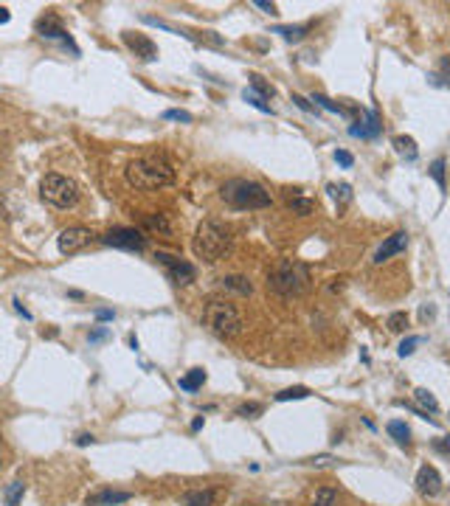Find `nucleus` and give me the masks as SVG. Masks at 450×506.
Listing matches in <instances>:
<instances>
[{
  "label": "nucleus",
  "mask_w": 450,
  "mask_h": 506,
  "mask_svg": "<svg viewBox=\"0 0 450 506\" xmlns=\"http://www.w3.org/2000/svg\"><path fill=\"white\" fill-rule=\"evenodd\" d=\"M40 197L48 202V206H54V209H73L79 202V197H82V191H79V183L73 177L51 172L40 183Z\"/></svg>",
  "instance_id": "obj_6"
},
{
  "label": "nucleus",
  "mask_w": 450,
  "mask_h": 506,
  "mask_svg": "<svg viewBox=\"0 0 450 506\" xmlns=\"http://www.w3.org/2000/svg\"><path fill=\"white\" fill-rule=\"evenodd\" d=\"M164 119H169V121H183V124H189V121H191V113H186V110H166V113H164Z\"/></svg>",
  "instance_id": "obj_37"
},
{
  "label": "nucleus",
  "mask_w": 450,
  "mask_h": 506,
  "mask_svg": "<svg viewBox=\"0 0 450 506\" xmlns=\"http://www.w3.org/2000/svg\"><path fill=\"white\" fill-rule=\"evenodd\" d=\"M93 242V231L85 228V225H73V228H65L59 237H57V248L62 253H79L82 248H87Z\"/></svg>",
  "instance_id": "obj_9"
},
{
  "label": "nucleus",
  "mask_w": 450,
  "mask_h": 506,
  "mask_svg": "<svg viewBox=\"0 0 450 506\" xmlns=\"http://www.w3.org/2000/svg\"><path fill=\"white\" fill-rule=\"evenodd\" d=\"M254 6L262 9V12H268V15H276V3H268V0H254Z\"/></svg>",
  "instance_id": "obj_40"
},
{
  "label": "nucleus",
  "mask_w": 450,
  "mask_h": 506,
  "mask_svg": "<svg viewBox=\"0 0 450 506\" xmlns=\"http://www.w3.org/2000/svg\"><path fill=\"white\" fill-rule=\"evenodd\" d=\"M245 101H248V105H254L256 110H262V113H273V110H270V105H265V98H262V96H256L254 90H245Z\"/></svg>",
  "instance_id": "obj_34"
},
{
  "label": "nucleus",
  "mask_w": 450,
  "mask_h": 506,
  "mask_svg": "<svg viewBox=\"0 0 450 506\" xmlns=\"http://www.w3.org/2000/svg\"><path fill=\"white\" fill-rule=\"evenodd\" d=\"M335 163H341L344 169H352L355 158H352V152H347V149H335Z\"/></svg>",
  "instance_id": "obj_36"
},
{
  "label": "nucleus",
  "mask_w": 450,
  "mask_h": 506,
  "mask_svg": "<svg viewBox=\"0 0 450 506\" xmlns=\"http://www.w3.org/2000/svg\"><path fill=\"white\" fill-rule=\"evenodd\" d=\"M219 197L228 202L237 211H248V209H268L270 206V191H265V186H259L256 180H245V177H234L228 183H222Z\"/></svg>",
  "instance_id": "obj_3"
},
{
  "label": "nucleus",
  "mask_w": 450,
  "mask_h": 506,
  "mask_svg": "<svg viewBox=\"0 0 450 506\" xmlns=\"http://www.w3.org/2000/svg\"><path fill=\"white\" fill-rule=\"evenodd\" d=\"M312 101H315L318 107H324V110L335 113V116H349V110H347L344 105H335V101H332V98H326L324 93H315V96H312Z\"/></svg>",
  "instance_id": "obj_25"
},
{
  "label": "nucleus",
  "mask_w": 450,
  "mask_h": 506,
  "mask_svg": "<svg viewBox=\"0 0 450 506\" xmlns=\"http://www.w3.org/2000/svg\"><path fill=\"white\" fill-rule=\"evenodd\" d=\"M394 149H397V155H402L405 161H416V155H419V149H416V141L411 138V135H397L394 141Z\"/></svg>",
  "instance_id": "obj_18"
},
{
  "label": "nucleus",
  "mask_w": 450,
  "mask_h": 506,
  "mask_svg": "<svg viewBox=\"0 0 450 506\" xmlns=\"http://www.w3.org/2000/svg\"><path fill=\"white\" fill-rule=\"evenodd\" d=\"M439 70H442V76H444V82L450 84V59H442V65H439Z\"/></svg>",
  "instance_id": "obj_43"
},
{
  "label": "nucleus",
  "mask_w": 450,
  "mask_h": 506,
  "mask_svg": "<svg viewBox=\"0 0 450 506\" xmlns=\"http://www.w3.org/2000/svg\"><path fill=\"white\" fill-rule=\"evenodd\" d=\"M23 492H26V484H23V481H12V484L3 489V500H6V506H20Z\"/></svg>",
  "instance_id": "obj_22"
},
{
  "label": "nucleus",
  "mask_w": 450,
  "mask_h": 506,
  "mask_svg": "<svg viewBox=\"0 0 450 506\" xmlns=\"http://www.w3.org/2000/svg\"><path fill=\"white\" fill-rule=\"evenodd\" d=\"M380 133H383V124L375 110H366V121H358L355 127H349L352 138H377Z\"/></svg>",
  "instance_id": "obj_14"
},
{
  "label": "nucleus",
  "mask_w": 450,
  "mask_h": 506,
  "mask_svg": "<svg viewBox=\"0 0 450 506\" xmlns=\"http://www.w3.org/2000/svg\"><path fill=\"white\" fill-rule=\"evenodd\" d=\"M155 259L166 267V276L175 281V284H191L194 278H197V270H194V265H189V262H183V259H177V256H169V253H155Z\"/></svg>",
  "instance_id": "obj_8"
},
{
  "label": "nucleus",
  "mask_w": 450,
  "mask_h": 506,
  "mask_svg": "<svg viewBox=\"0 0 450 506\" xmlns=\"http://www.w3.org/2000/svg\"><path fill=\"white\" fill-rule=\"evenodd\" d=\"M101 242L107 248H122V251H144L147 248V237H141V231L136 228H110Z\"/></svg>",
  "instance_id": "obj_7"
},
{
  "label": "nucleus",
  "mask_w": 450,
  "mask_h": 506,
  "mask_svg": "<svg viewBox=\"0 0 450 506\" xmlns=\"http://www.w3.org/2000/svg\"><path fill=\"white\" fill-rule=\"evenodd\" d=\"M422 343V338L419 335H411V338H405L402 343H400V349H397V355L400 357H408V355H414V349Z\"/></svg>",
  "instance_id": "obj_33"
},
{
  "label": "nucleus",
  "mask_w": 450,
  "mask_h": 506,
  "mask_svg": "<svg viewBox=\"0 0 450 506\" xmlns=\"http://www.w3.org/2000/svg\"><path fill=\"white\" fill-rule=\"evenodd\" d=\"M312 506H341V492L335 486H321L312 498Z\"/></svg>",
  "instance_id": "obj_20"
},
{
  "label": "nucleus",
  "mask_w": 450,
  "mask_h": 506,
  "mask_svg": "<svg viewBox=\"0 0 450 506\" xmlns=\"http://www.w3.org/2000/svg\"><path fill=\"white\" fill-rule=\"evenodd\" d=\"M307 31H310V26H276L273 29V34H282L287 43H298Z\"/></svg>",
  "instance_id": "obj_23"
},
{
  "label": "nucleus",
  "mask_w": 450,
  "mask_h": 506,
  "mask_svg": "<svg viewBox=\"0 0 450 506\" xmlns=\"http://www.w3.org/2000/svg\"><path fill=\"white\" fill-rule=\"evenodd\" d=\"M0 220H9V209H6V200L0 194Z\"/></svg>",
  "instance_id": "obj_45"
},
{
  "label": "nucleus",
  "mask_w": 450,
  "mask_h": 506,
  "mask_svg": "<svg viewBox=\"0 0 450 506\" xmlns=\"http://www.w3.org/2000/svg\"><path fill=\"white\" fill-rule=\"evenodd\" d=\"M419 315H422V318H430V315H433V307H422Z\"/></svg>",
  "instance_id": "obj_48"
},
{
  "label": "nucleus",
  "mask_w": 450,
  "mask_h": 506,
  "mask_svg": "<svg viewBox=\"0 0 450 506\" xmlns=\"http://www.w3.org/2000/svg\"><path fill=\"white\" fill-rule=\"evenodd\" d=\"M262 411H265V408H262L259 402H248V405H242V408H240L237 414H240V417H245V419H256Z\"/></svg>",
  "instance_id": "obj_35"
},
{
  "label": "nucleus",
  "mask_w": 450,
  "mask_h": 506,
  "mask_svg": "<svg viewBox=\"0 0 450 506\" xmlns=\"http://www.w3.org/2000/svg\"><path fill=\"white\" fill-rule=\"evenodd\" d=\"M0 467H3V459H0Z\"/></svg>",
  "instance_id": "obj_49"
},
{
  "label": "nucleus",
  "mask_w": 450,
  "mask_h": 506,
  "mask_svg": "<svg viewBox=\"0 0 450 506\" xmlns=\"http://www.w3.org/2000/svg\"><path fill=\"white\" fill-rule=\"evenodd\" d=\"M107 338V329H96V332H90V343H96V341H104Z\"/></svg>",
  "instance_id": "obj_44"
},
{
  "label": "nucleus",
  "mask_w": 450,
  "mask_h": 506,
  "mask_svg": "<svg viewBox=\"0 0 450 506\" xmlns=\"http://www.w3.org/2000/svg\"><path fill=\"white\" fill-rule=\"evenodd\" d=\"M332 459L329 456H318V459H312V464H318V467H324V464H329Z\"/></svg>",
  "instance_id": "obj_47"
},
{
  "label": "nucleus",
  "mask_w": 450,
  "mask_h": 506,
  "mask_svg": "<svg viewBox=\"0 0 450 506\" xmlns=\"http://www.w3.org/2000/svg\"><path fill=\"white\" fill-rule=\"evenodd\" d=\"M444 166H447V163H444V158H436V161L430 163V177L436 180V186H439L442 191L447 188V180H444Z\"/></svg>",
  "instance_id": "obj_30"
},
{
  "label": "nucleus",
  "mask_w": 450,
  "mask_h": 506,
  "mask_svg": "<svg viewBox=\"0 0 450 506\" xmlns=\"http://www.w3.org/2000/svg\"><path fill=\"white\" fill-rule=\"evenodd\" d=\"M96 439H93V433H82V436H76V445L79 447H87V445H93Z\"/></svg>",
  "instance_id": "obj_41"
},
{
  "label": "nucleus",
  "mask_w": 450,
  "mask_h": 506,
  "mask_svg": "<svg viewBox=\"0 0 450 506\" xmlns=\"http://www.w3.org/2000/svg\"><path fill=\"white\" fill-rule=\"evenodd\" d=\"M203 324L217 335V338H237L242 332V315L231 301L211 298L203 310Z\"/></svg>",
  "instance_id": "obj_5"
},
{
  "label": "nucleus",
  "mask_w": 450,
  "mask_h": 506,
  "mask_svg": "<svg viewBox=\"0 0 450 506\" xmlns=\"http://www.w3.org/2000/svg\"><path fill=\"white\" fill-rule=\"evenodd\" d=\"M433 450L442 453V456H450V436H439L433 439Z\"/></svg>",
  "instance_id": "obj_38"
},
{
  "label": "nucleus",
  "mask_w": 450,
  "mask_h": 506,
  "mask_svg": "<svg viewBox=\"0 0 450 506\" xmlns=\"http://www.w3.org/2000/svg\"><path fill=\"white\" fill-rule=\"evenodd\" d=\"M248 79H251V84H254V90H256V96H262V98H273V93H276V90H273V87H270V84H268L262 76L251 73Z\"/></svg>",
  "instance_id": "obj_31"
},
{
  "label": "nucleus",
  "mask_w": 450,
  "mask_h": 506,
  "mask_svg": "<svg viewBox=\"0 0 450 506\" xmlns=\"http://www.w3.org/2000/svg\"><path fill=\"white\" fill-rule=\"evenodd\" d=\"M386 324H389V329H391V332H405V327H408V315H405V313H391Z\"/></svg>",
  "instance_id": "obj_32"
},
{
  "label": "nucleus",
  "mask_w": 450,
  "mask_h": 506,
  "mask_svg": "<svg viewBox=\"0 0 450 506\" xmlns=\"http://www.w3.org/2000/svg\"><path fill=\"white\" fill-rule=\"evenodd\" d=\"M214 498L217 492L214 489H189L183 492V506H214Z\"/></svg>",
  "instance_id": "obj_16"
},
{
  "label": "nucleus",
  "mask_w": 450,
  "mask_h": 506,
  "mask_svg": "<svg viewBox=\"0 0 450 506\" xmlns=\"http://www.w3.org/2000/svg\"><path fill=\"white\" fill-rule=\"evenodd\" d=\"M408 248V231H397V234H391L377 251H375V256H372V262L375 265H383V262H389L391 256H397V253H402Z\"/></svg>",
  "instance_id": "obj_13"
},
{
  "label": "nucleus",
  "mask_w": 450,
  "mask_h": 506,
  "mask_svg": "<svg viewBox=\"0 0 450 506\" xmlns=\"http://www.w3.org/2000/svg\"><path fill=\"white\" fill-rule=\"evenodd\" d=\"M124 177L138 191H155L169 183H175V169L164 155H144L127 163Z\"/></svg>",
  "instance_id": "obj_1"
},
{
  "label": "nucleus",
  "mask_w": 450,
  "mask_h": 506,
  "mask_svg": "<svg viewBox=\"0 0 450 506\" xmlns=\"http://www.w3.org/2000/svg\"><path fill=\"white\" fill-rule=\"evenodd\" d=\"M228 248H231V234H228V228H225L222 223L203 220L197 225L194 239H191V251H194L197 259L214 265V262H219L225 253H228Z\"/></svg>",
  "instance_id": "obj_2"
},
{
  "label": "nucleus",
  "mask_w": 450,
  "mask_h": 506,
  "mask_svg": "<svg viewBox=\"0 0 450 506\" xmlns=\"http://www.w3.org/2000/svg\"><path fill=\"white\" fill-rule=\"evenodd\" d=\"M219 284H222L225 290L240 292V295H251V292H254V284H251V278H245V276H225V278H219Z\"/></svg>",
  "instance_id": "obj_17"
},
{
  "label": "nucleus",
  "mask_w": 450,
  "mask_h": 506,
  "mask_svg": "<svg viewBox=\"0 0 450 506\" xmlns=\"http://www.w3.org/2000/svg\"><path fill=\"white\" fill-rule=\"evenodd\" d=\"M312 209H315V202H312V200H307V197H293V200H290V211H296L298 217L312 214Z\"/></svg>",
  "instance_id": "obj_29"
},
{
  "label": "nucleus",
  "mask_w": 450,
  "mask_h": 506,
  "mask_svg": "<svg viewBox=\"0 0 450 506\" xmlns=\"http://www.w3.org/2000/svg\"><path fill=\"white\" fill-rule=\"evenodd\" d=\"M203 382H205V371H203V369H191L189 374L180 377V388L189 391V394L197 391V388H203Z\"/></svg>",
  "instance_id": "obj_21"
},
{
  "label": "nucleus",
  "mask_w": 450,
  "mask_h": 506,
  "mask_svg": "<svg viewBox=\"0 0 450 506\" xmlns=\"http://www.w3.org/2000/svg\"><path fill=\"white\" fill-rule=\"evenodd\" d=\"M144 225H147L150 231H161V234H166V237L172 234V225H169V220H166L164 214H158V217H155V214L144 217Z\"/></svg>",
  "instance_id": "obj_27"
},
{
  "label": "nucleus",
  "mask_w": 450,
  "mask_h": 506,
  "mask_svg": "<svg viewBox=\"0 0 450 506\" xmlns=\"http://www.w3.org/2000/svg\"><path fill=\"white\" fill-rule=\"evenodd\" d=\"M37 31H40V37L43 40H59L65 48H71L73 54H79V48L73 45V40H71V34L59 26V20L54 17V15H48V17H43L40 23H37Z\"/></svg>",
  "instance_id": "obj_11"
},
{
  "label": "nucleus",
  "mask_w": 450,
  "mask_h": 506,
  "mask_svg": "<svg viewBox=\"0 0 450 506\" xmlns=\"http://www.w3.org/2000/svg\"><path fill=\"white\" fill-rule=\"evenodd\" d=\"M268 290L282 295V298H293L310 290V270L304 262H293L284 259L273 267V273L268 276Z\"/></svg>",
  "instance_id": "obj_4"
},
{
  "label": "nucleus",
  "mask_w": 450,
  "mask_h": 506,
  "mask_svg": "<svg viewBox=\"0 0 450 506\" xmlns=\"http://www.w3.org/2000/svg\"><path fill=\"white\" fill-rule=\"evenodd\" d=\"M416 492L422 498H436L442 492V475H439L436 467H430V464L419 467V472H416Z\"/></svg>",
  "instance_id": "obj_12"
},
{
  "label": "nucleus",
  "mask_w": 450,
  "mask_h": 506,
  "mask_svg": "<svg viewBox=\"0 0 450 506\" xmlns=\"http://www.w3.org/2000/svg\"><path fill=\"white\" fill-rule=\"evenodd\" d=\"M310 396V388L304 385H293V388H284L276 394V402H290V399H307Z\"/></svg>",
  "instance_id": "obj_28"
},
{
  "label": "nucleus",
  "mask_w": 450,
  "mask_h": 506,
  "mask_svg": "<svg viewBox=\"0 0 450 506\" xmlns=\"http://www.w3.org/2000/svg\"><path fill=\"white\" fill-rule=\"evenodd\" d=\"M9 20H12L9 9H6V6H0V26H3V23H9Z\"/></svg>",
  "instance_id": "obj_46"
},
{
  "label": "nucleus",
  "mask_w": 450,
  "mask_h": 506,
  "mask_svg": "<svg viewBox=\"0 0 450 506\" xmlns=\"http://www.w3.org/2000/svg\"><path fill=\"white\" fill-rule=\"evenodd\" d=\"M122 40H124V45L138 57V59H144V62H155L158 59V45L150 40V37H144V34H133V31H124L122 34Z\"/></svg>",
  "instance_id": "obj_10"
},
{
  "label": "nucleus",
  "mask_w": 450,
  "mask_h": 506,
  "mask_svg": "<svg viewBox=\"0 0 450 506\" xmlns=\"http://www.w3.org/2000/svg\"><path fill=\"white\" fill-rule=\"evenodd\" d=\"M414 399L422 405L425 411H430V414H436V411H439V402H436V396H433L428 388H416V391H414Z\"/></svg>",
  "instance_id": "obj_26"
},
{
  "label": "nucleus",
  "mask_w": 450,
  "mask_h": 506,
  "mask_svg": "<svg viewBox=\"0 0 450 506\" xmlns=\"http://www.w3.org/2000/svg\"><path fill=\"white\" fill-rule=\"evenodd\" d=\"M96 318L99 321H112V318H116V313H112V310H96Z\"/></svg>",
  "instance_id": "obj_42"
},
{
  "label": "nucleus",
  "mask_w": 450,
  "mask_h": 506,
  "mask_svg": "<svg viewBox=\"0 0 450 506\" xmlns=\"http://www.w3.org/2000/svg\"><path fill=\"white\" fill-rule=\"evenodd\" d=\"M326 191H329L338 202H341V206H347V202L352 200V186H349V183H329Z\"/></svg>",
  "instance_id": "obj_24"
},
{
  "label": "nucleus",
  "mask_w": 450,
  "mask_h": 506,
  "mask_svg": "<svg viewBox=\"0 0 450 506\" xmlns=\"http://www.w3.org/2000/svg\"><path fill=\"white\" fill-rule=\"evenodd\" d=\"M293 101H296V107H301L304 113H315V107L310 105V101L304 98V96H298V93H293Z\"/></svg>",
  "instance_id": "obj_39"
},
{
  "label": "nucleus",
  "mask_w": 450,
  "mask_h": 506,
  "mask_svg": "<svg viewBox=\"0 0 450 506\" xmlns=\"http://www.w3.org/2000/svg\"><path fill=\"white\" fill-rule=\"evenodd\" d=\"M133 495L130 492H119V489H104V492H96L87 498V506H116V503H124L130 500Z\"/></svg>",
  "instance_id": "obj_15"
},
{
  "label": "nucleus",
  "mask_w": 450,
  "mask_h": 506,
  "mask_svg": "<svg viewBox=\"0 0 450 506\" xmlns=\"http://www.w3.org/2000/svg\"><path fill=\"white\" fill-rule=\"evenodd\" d=\"M386 431H389V436H391L400 447H408V445H411V428H408L405 422L394 419V422H389V425H386Z\"/></svg>",
  "instance_id": "obj_19"
}]
</instances>
